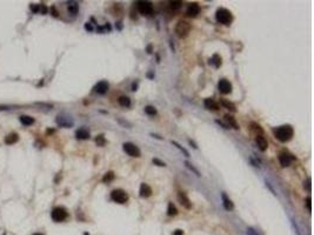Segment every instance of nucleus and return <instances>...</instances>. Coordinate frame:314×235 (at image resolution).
<instances>
[{
	"label": "nucleus",
	"mask_w": 314,
	"mask_h": 235,
	"mask_svg": "<svg viewBox=\"0 0 314 235\" xmlns=\"http://www.w3.org/2000/svg\"><path fill=\"white\" fill-rule=\"evenodd\" d=\"M273 133H274V136L280 142H287L293 138L294 129L290 125H284V126H280V127H277V128L273 129Z\"/></svg>",
	"instance_id": "1"
},
{
	"label": "nucleus",
	"mask_w": 314,
	"mask_h": 235,
	"mask_svg": "<svg viewBox=\"0 0 314 235\" xmlns=\"http://www.w3.org/2000/svg\"><path fill=\"white\" fill-rule=\"evenodd\" d=\"M215 18L220 24L222 25H230L233 21V15H232L231 11L226 8H219L215 13Z\"/></svg>",
	"instance_id": "2"
},
{
	"label": "nucleus",
	"mask_w": 314,
	"mask_h": 235,
	"mask_svg": "<svg viewBox=\"0 0 314 235\" xmlns=\"http://www.w3.org/2000/svg\"><path fill=\"white\" fill-rule=\"evenodd\" d=\"M189 32H191V24H188L187 21H184V20H180L179 23L176 24V33L179 38H186L188 35Z\"/></svg>",
	"instance_id": "3"
},
{
	"label": "nucleus",
	"mask_w": 314,
	"mask_h": 235,
	"mask_svg": "<svg viewBox=\"0 0 314 235\" xmlns=\"http://www.w3.org/2000/svg\"><path fill=\"white\" fill-rule=\"evenodd\" d=\"M111 199L116 203H126L128 201V194L124 189H114L111 193Z\"/></svg>",
	"instance_id": "4"
},
{
	"label": "nucleus",
	"mask_w": 314,
	"mask_h": 235,
	"mask_svg": "<svg viewBox=\"0 0 314 235\" xmlns=\"http://www.w3.org/2000/svg\"><path fill=\"white\" fill-rule=\"evenodd\" d=\"M51 216L53 219V221L62 222L68 217V213H67V211L64 207H56L53 208V211L51 213Z\"/></svg>",
	"instance_id": "5"
},
{
	"label": "nucleus",
	"mask_w": 314,
	"mask_h": 235,
	"mask_svg": "<svg viewBox=\"0 0 314 235\" xmlns=\"http://www.w3.org/2000/svg\"><path fill=\"white\" fill-rule=\"evenodd\" d=\"M122 148H124V152H125L126 154H128L129 157L139 158L141 155V152H140L139 147L138 146H135V145L132 142H125L122 145Z\"/></svg>",
	"instance_id": "6"
},
{
	"label": "nucleus",
	"mask_w": 314,
	"mask_h": 235,
	"mask_svg": "<svg viewBox=\"0 0 314 235\" xmlns=\"http://www.w3.org/2000/svg\"><path fill=\"white\" fill-rule=\"evenodd\" d=\"M137 8L143 15H151L153 13V5L151 1H138Z\"/></svg>",
	"instance_id": "7"
},
{
	"label": "nucleus",
	"mask_w": 314,
	"mask_h": 235,
	"mask_svg": "<svg viewBox=\"0 0 314 235\" xmlns=\"http://www.w3.org/2000/svg\"><path fill=\"white\" fill-rule=\"evenodd\" d=\"M218 89L222 94H230L232 92V83L226 79H221L218 83Z\"/></svg>",
	"instance_id": "8"
},
{
	"label": "nucleus",
	"mask_w": 314,
	"mask_h": 235,
	"mask_svg": "<svg viewBox=\"0 0 314 235\" xmlns=\"http://www.w3.org/2000/svg\"><path fill=\"white\" fill-rule=\"evenodd\" d=\"M293 160H294V158L292 157L291 154H288V153L282 152V153H280V155H279V161H280V165H281L282 167H288L292 163Z\"/></svg>",
	"instance_id": "9"
},
{
	"label": "nucleus",
	"mask_w": 314,
	"mask_h": 235,
	"mask_svg": "<svg viewBox=\"0 0 314 235\" xmlns=\"http://www.w3.org/2000/svg\"><path fill=\"white\" fill-rule=\"evenodd\" d=\"M178 201H179L181 206L184 208H186V209H191V208H192V202H191V200H189L188 196H187L185 193H182V192H179V193H178Z\"/></svg>",
	"instance_id": "10"
},
{
	"label": "nucleus",
	"mask_w": 314,
	"mask_h": 235,
	"mask_svg": "<svg viewBox=\"0 0 314 235\" xmlns=\"http://www.w3.org/2000/svg\"><path fill=\"white\" fill-rule=\"evenodd\" d=\"M108 88H110V85H108L107 81H99L94 86V92L98 93V94H105V93H107Z\"/></svg>",
	"instance_id": "11"
},
{
	"label": "nucleus",
	"mask_w": 314,
	"mask_h": 235,
	"mask_svg": "<svg viewBox=\"0 0 314 235\" xmlns=\"http://www.w3.org/2000/svg\"><path fill=\"white\" fill-rule=\"evenodd\" d=\"M255 142H257V146L258 148L261 151V152H265L268 147V142L266 138L263 136V135H257V138H255Z\"/></svg>",
	"instance_id": "12"
},
{
	"label": "nucleus",
	"mask_w": 314,
	"mask_h": 235,
	"mask_svg": "<svg viewBox=\"0 0 314 235\" xmlns=\"http://www.w3.org/2000/svg\"><path fill=\"white\" fill-rule=\"evenodd\" d=\"M153 190L152 188L148 186L147 184H140V190H139V195L141 198H149L152 195Z\"/></svg>",
	"instance_id": "13"
},
{
	"label": "nucleus",
	"mask_w": 314,
	"mask_h": 235,
	"mask_svg": "<svg viewBox=\"0 0 314 235\" xmlns=\"http://www.w3.org/2000/svg\"><path fill=\"white\" fill-rule=\"evenodd\" d=\"M199 12H200V7H199V5L195 4V3L188 5V7L186 9V14H187L188 17H192V18L197 17L199 14Z\"/></svg>",
	"instance_id": "14"
},
{
	"label": "nucleus",
	"mask_w": 314,
	"mask_h": 235,
	"mask_svg": "<svg viewBox=\"0 0 314 235\" xmlns=\"http://www.w3.org/2000/svg\"><path fill=\"white\" fill-rule=\"evenodd\" d=\"M57 122L58 125H60L61 127H71L73 125V121L71 120V118L64 115H59L57 118Z\"/></svg>",
	"instance_id": "15"
},
{
	"label": "nucleus",
	"mask_w": 314,
	"mask_h": 235,
	"mask_svg": "<svg viewBox=\"0 0 314 235\" xmlns=\"http://www.w3.org/2000/svg\"><path fill=\"white\" fill-rule=\"evenodd\" d=\"M221 198H222V205H224V208L226 209V211H233V208H234V205L232 202V200L228 196H227L225 193L221 194Z\"/></svg>",
	"instance_id": "16"
},
{
	"label": "nucleus",
	"mask_w": 314,
	"mask_h": 235,
	"mask_svg": "<svg viewBox=\"0 0 314 235\" xmlns=\"http://www.w3.org/2000/svg\"><path fill=\"white\" fill-rule=\"evenodd\" d=\"M203 105H205V107H206L207 109H211V111H218V109H219V105H218L213 99H209V98H208V99H205Z\"/></svg>",
	"instance_id": "17"
},
{
	"label": "nucleus",
	"mask_w": 314,
	"mask_h": 235,
	"mask_svg": "<svg viewBox=\"0 0 314 235\" xmlns=\"http://www.w3.org/2000/svg\"><path fill=\"white\" fill-rule=\"evenodd\" d=\"M75 136L79 140H87V139H89V132L85 128H80L75 132Z\"/></svg>",
	"instance_id": "18"
},
{
	"label": "nucleus",
	"mask_w": 314,
	"mask_h": 235,
	"mask_svg": "<svg viewBox=\"0 0 314 235\" xmlns=\"http://www.w3.org/2000/svg\"><path fill=\"white\" fill-rule=\"evenodd\" d=\"M67 9H68L69 14H72V15H75V14L78 13V11H79L78 3H75V1H69L68 5H67Z\"/></svg>",
	"instance_id": "19"
},
{
	"label": "nucleus",
	"mask_w": 314,
	"mask_h": 235,
	"mask_svg": "<svg viewBox=\"0 0 314 235\" xmlns=\"http://www.w3.org/2000/svg\"><path fill=\"white\" fill-rule=\"evenodd\" d=\"M225 120H226L227 122H228V128L230 127H233L234 129H238L239 128V126H238V124H236V118L233 115H230V114H226L225 115Z\"/></svg>",
	"instance_id": "20"
},
{
	"label": "nucleus",
	"mask_w": 314,
	"mask_h": 235,
	"mask_svg": "<svg viewBox=\"0 0 314 235\" xmlns=\"http://www.w3.org/2000/svg\"><path fill=\"white\" fill-rule=\"evenodd\" d=\"M220 104H221V105L225 107V108L230 109L231 112H236V105H234L233 102L228 101V100H226V99H221V100H220Z\"/></svg>",
	"instance_id": "21"
},
{
	"label": "nucleus",
	"mask_w": 314,
	"mask_h": 235,
	"mask_svg": "<svg viewBox=\"0 0 314 235\" xmlns=\"http://www.w3.org/2000/svg\"><path fill=\"white\" fill-rule=\"evenodd\" d=\"M209 64L213 65L215 68H219V67L221 66V56H219V54H214V56L209 59Z\"/></svg>",
	"instance_id": "22"
},
{
	"label": "nucleus",
	"mask_w": 314,
	"mask_h": 235,
	"mask_svg": "<svg viewBox=\"0 0 314 235\" xmlns=\"http://www.w3.org/2000/svg\"><path fill=\"white\" fill-rule=\"evenodd\" d=\"M18 139H19L18 134H15V133L8 134V135L5 138V143H6V145H13V143H15L18 141Z\"/></svg>",
	"instance_id": "23"
},
{
	"label": "nucleus",
	"mask_w": 314,
	"mask_h": 235,
	"mask_svg": "<svg viewBox=\"0 0 314 235\" xmlns=\"http://www.w3.org/2000/svg\"><path fill=\"white\" fill-rule=\"evenodd\" d=\"M20 122H21L24 126H31V125L34 124V119H33L32 116L21 115L20 116Z\"/></svg>",
	"instance_id": "24"
},
{
	"label": "nucleus",
	"mask_w": 314,
	"mask_h": 235,
	"mask_svg": "<svg viewBox=\"0 0 314 235\" xmlns=\"http://www.w3.org/2000/svg\"><path fill=\"white\" fill-rule=\"evenodd\" d=\"M118 102H119V105L122 107H129L131 106V99L128 97H126V95H122L118 99Z\"/></svg>",
	"instance_id": "25"
},
{
	"label": "nucleus",
	"mask_w": 314,
	"mask_h": 235,
	"mask_svg": "<svg viewBox=\"0 0 314 235\" xmlns=\"http://www.w3.org/2000/svg\"><path fill=\"white\" fill-rule=\"evenodd\" d=\"M167 214H168L170 216H174V215L178 214V209H176V207L173 205V202L168 203V207H167Z\"/></svg>",
	"instance_id": "26"
},
{
	"label": "nucleus",
	"mask_w": 314,
	"mask_h": 235,
	"mask_svg": "<svg viewBox=\"0 0 314 235\" xmlns=\"http://www.w3.org/2000/svg\"><path fill=\"white\" fill-rule=\"evenodd\" d=\"M114 178H116V175H114L113 172H107L106 174L104 175V178H102V181H104L105 184H110L111 181L114 180Z\"/></svg>",
	"instance_id": "27"
},
{
	"label": "nucleus",
	"mask_w": 314,
	"mask_h": 235,
	"mask_svg": "<svg viewBox=\"0 0 314 235\" xmlns=\"http://www.w3.org/2000/svg\"><path fill=\"white\" fill-rule=\"evenodd\" d=\"M172 145H173V146H174V147H176V148H178V149H179V151H180V152H182V153H184V155H185V157H189V153H188V151H187V149H186V148H184V147H182V146H181L180 143H178V142H176V141H173V140H172Z\"/></svg>",
	"instance_id": "28"
},
{
	"label": "nucleus",
	"mask_w": 314,
	"mask_h": 235,
	"mask_svg": "<svg viewBox=\"0 0 314 235\" xmlns=\"http://www.w3.org/2000/svg\"><path fill=\"white\" fill-rule=\"evenodd\" d=\"M95 143H97L99 147H104V146L106 145V139H105V136H104L102 134L98 135L97 138H95Z\"/></svg>",
	"instance_id": "29"
},
{
	"label": "nucleus",
	"mask_w": 314,
	"mask_h": 235,
	"mask_svg": "<svg viewBox=\"0 0 314 235\" xmlns=\"http://www.w3.org/2000/svg\"><path fill=\"white\" fill-rule=\"evenodd\" d=\"M185 166L187 167V168H188V169H189V171H191V172H193V173H194V174H195V175H197V176H200V175H201V174H200V172H199L198 169H197V168H195V167H194L193 165L191 163V162L185 161Z\"/></svg>",
	"instance_id": "30"
},
{
	"label": "nucleus",
	"mask_w": 314,
	"mask_h": 235,
	"mask_svg": "<svg viewBox=\"0 0 314 235\" xmlns=\"http://www.w3.org/2000/svg\"><path fill=\"white\" fill-rule=\"evenodd\" d=\"M251 126H252V129H253L254 132L259 133V134H257V135H263V128H261V126H260V125H258L257 122H252Z\"/></svg>",
	"instance_id": "31"
},
{
	"label": "nucleus",
	"mask_w": 314,
	"mask_h": 235,
	"mask_svg": "<svg viewBox=\"0 0 314 235\" xmlns=\"http://www.w3.org/2000/svg\"><path fill=\"white\" fill-rule=\"evenodd\" d=\"M145 113L147 115H155L157 114V109L154 106H146L145 107Z\"/></svg>",
	"instance_id": "32"
},
{
	"label": "nucleus",
	"mask_w": 314,
	"mask_h": 235,
	"mask_svg": "<svg viewBox=\"0 0 314 235\" xmlns=\"http://www.w3.org/2000/svg\"><path fill=\"white\" fill-rule=\"evenodd\" d=\"M181 5H182L181 1H172L171 4H170V6H171L172 9H179L181 7Z\"/></svg>",
	"instance_id": "33"
},
{
	"label": "nucleus",
	"mask_w": 314,
	"mask_h": 235,
	"mask_svg": "<svg viewBox=\"0 0 314 235\" xmlns=\"http://www.w3.org/2000/svg\"><path fill=\"white\" fill-rule=\"evenodd\" d=\"M152 161H153L154 165H157V166H159V167H165L166 166V163H165V162L161 161V160H159V159H157V158H155V159H153Z\"/></svg>",
	"instance_id": "34"
},
{
	"label": "nucleus",
	"mask_w": 314,
	"mask_h": 235,
	"mask_svg": "<svg viewBox=\"0 0 314 235\" xmlns=\"http://www.w3.org/2000/svg\"><path fill=\"white\" fill-rule=\"evenodd\" d=\"M311 201H312L311 196L306 198V207H307V209H308V212H311V211H312V207H311Z\"/></svg>",
	"instance_id": "35"
},
{
	"label": "nucleus",
	"mask_w": 314,
	"mask_h": 235,
	"mask_svg": "<svg viewBox=\"0 0 314 235\" xmlns=\"http://www.w3.org/2000/svg\"><path fill=\"white\" fill-rule=\"evenodd\" d=\"M306 189H307V192H311V178H308L306 181Z\"/></svg>",
	"instance_id": "36"
},
{
	"label": "nucleus",
	"mask_w": 314,
	"mask_h": 235,
	"mask_svg": "<svg viewBox=\"0 0 314 235\" xmlns=\"http://www.w3.org/2000/svg\"><path fill=\"white\" fill-rule=\"evenodd\" d=\"M85 28L87 29V31H93V27H92V25H91V23H86V25H85Z\"/></svg>",
	"instance_id": "37"
},
{
	"label": "nucleus",
	"mask_w": 314,
	"mask_h": 235,
	"mask_svg": "<svg viewBox=\"0 0 314 235\" xmlns=\"http://www.w3.org/2000/svg\"><path fill=\"white\" fill-rule=\"evenodd\" d=\"M173 235H184V232L181 231V229H176V232H174V234Z\"/></svg>",
	"instance_id": "38"
},
{
	"label": "nucleus",
	"mask_w": 314,
	"mask_h": 235,
	"mask_svg": "<svg viewBox=\"0 0 314 235\" xmlns=\"http://www.w3.org/2000/svg\"><path fill=\"white\" fill-rule=\"evenodd\" d=\"M52 12H53V15H54V17H58V12H56V8H54V7H52Z\"/></svg>",
	"instance_id": "39"
},
{
	"label": "nucleus",
	"mask_w": 314,
	"mask_h": 235,
	"mask_svg": "<svg viewBox=\"0 0 314 235\" xmlns=\"http://www.w3.org/2000/svg\"><path fill=\"white\" fill-rule=\"evenodd\" d=\"M147 53H152V45H149L147 47Z\"/></svg>",
	"instance_id": "40"
},
{
	"label": "nucleus",
	"mask_w": 314,
	"mask_h": 235,
	"mask_svg": "<svg viewBox=\"0 0 314 235\" xmlns=\"http://www.w3.org/2000/svg\"><path fill=\"white\" fill-rule=\"evenodd\" d=\"M189 143L192 145V147H193V148H197V146H195V143H194L193 141H191V140H189Z\"/></svg>",
	"instance_id": "41"
},
{
	"label": "nucleus",
	"mask_w": 314,
	"mask_h": 235,
	"mask_svg": "<svg viewBox=\"0 0 314 235\" xmlns=\"http://www.w3.org/2000/svg\"><path fill=\"white\" fill-rule=\"evenodd\" d=\"M33 235H44V234H41V233H35V234H33Z\"/></svg>",
	"instance_id": "42"
}]
</instances>
